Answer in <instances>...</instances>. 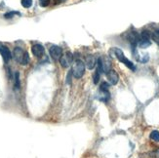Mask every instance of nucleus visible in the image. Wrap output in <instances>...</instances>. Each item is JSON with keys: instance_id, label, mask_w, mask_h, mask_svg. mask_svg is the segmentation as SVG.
<instances>
[{"instance_id": "nucleus-7", "label": "nucleus", "mask_w": 159, "mask_h": 158, "mask_svg": "<svg viewBox=\"0 0 159 158\" xmlns=\"http://www.w3.org/2000/svg\"><path fill=\"white\" fill-rule=\"evenodd\" d=\"M107 75V79H109V81L110 82V84H112V85H116L119 81V76L116 73V71H114L113 69H110L109 72L106 73Z\"/></svg>"}, {"instance_id": "nucleus-4", "label": "nucleus", "mask_w": 159, "mask_h": 158, "mask_svg": "<svg viewBox=\"0 0 159 158\" xmlns=\"http://www.w3.org/2000/svg\"><path fill=\"white\" fill-rule=\"evenodd\" d=\"M72 60H73L72 54L70 53V52H67V53H66L63 56L61 57L60 63H61V66H62L63 68H69L70 65H71Z\"/></svg>"}, {"instance_id": "nucleus-3", "label": "nucleus", "mask_w": 159, "mask_h": 158, "mask_svg": "<svg viewBox=\"0 0 159 158\" xmlns=\"http://www.w3.org/2000/svg\"><path fill=\"white\" fill-rule=\"evenodd\" d=\"M71 71L75 78L77 79L81 78V77L84 75V72H85V63L81 60H76Z\"/></svg>"}, {"instance_id": "nucleus-2", "label": "nucleus", "mask_w": 159, "mask_h": 158, "mask_svg": "<svg viewBox=\"0 0 159 158\" xmlns=\"http://www.w3.org/2000/svg\"><path fill=\"white\" fill-rule=\"evenodd\" d=\"M113 51H114V53H115V57H116V58L119 60L122 63H124V65L126 66L128 68H130L131 70H133V71H135V70H136V66H135V65L131 62L130 60H128L126 57L124 56L123 52L121 51L119 48H114Z\"/></svg>"}, {"instance_id": "nucleus-13", "label": "nucleus", "mask_w": 159, "mask_h": 158, "mask_svg": "<svg viewBox=\"0 0 159 158\" xmlns=\"http://www.w3.org/2000/svg\"><path fill=\"white\" fill-rule=\"evenodd\" d=\"M16 15L20 16V15H21V13H19V12H16V11L8 12V13H6V14L4 15V18H5V19H11V18H13V17H14V16H16Z\"/></svg>"}, {"instance_id": "nucleus-16", "label": "nucleus", "mask_w": 159, "mask_h": 158, "mask_svg": "<svg viewBox=\"0 0 159 158\" xmlns=\"http://www.w3.org/2000/svg\"><path fill=\"white\" fill-rule=\"evenodd\" d=\"M109 84H107L106 82H103L101 84L100 91H101V92H109Z\"/></svg>"}, {"instance_id": "nucleus-19", "label": "nucleus", "mask_w": 159, "mask_h": 158, "mask_svg": "<svg viewBox=\"0 0 159 158\" xmlns=\"http://www.w3.org/2000/svg\"><path fill=\"white\" fill-rule=\"evenodd\" d=\"M100 76H101V74H100L99 72H98V71L95 72V74H94V76H93V79H94V83H95V84H97L98 82H99Z\"/></svg>"}, {"instance_id": "nucleus-15", "label": "nucleus", "mask_w": 159, "mask_h": 158, "mask_svg": "<svg viewBox=\"0 0 159 158\" xmlns=\"http://www.w3.org/2000/svg\"><path fill=\"white\" fill-rule=\"evenodd\" d=\"M150 33L148 30H144V31H141V39H148L150 40Z\"/></svg>"}, {"instance_id": "nucleus-18", "label": "nucleus", "mask_w": 159, "mask_h": 158, "mask_svg": "<svg viewBox=\"0 0 159 158\" xmlns=\"http://www.w3.org/2000/svg\"><path fill=\"white\" fill-rule=\"evenodd\" d=\"M50 4V0H39V5L41 7H47Z\"/></svg>"}, {"instance_id": "nucleus-10", "label": "nucleus", "mask_w": 159, "mask_h": 158, "mask_svg": "<svg viewBox=\"0 0 159 158\" xmlns=\"http://www.w3.org/2000/svg\"><path fill=\"white\" fill-rule=\"evenodd\" d=\"M151 42L150 40L148 39H140V42H139V45H140L141 48H147L148 46H150Z\"/></svg>"}, {"instance_id": "nucleus-5", "label": "nucleus", "mask_w": 159, "mask_h": 158, "mask_svg": "<svg viewBox=\"0 0 159 158\" xmlns=\"http://www.w3.org/2000/svg\"><path fill=\"white\" fill-rule=\"evenodd\" d=\"M49 53H50L51 58L54 59L55 60H60L61 57L63 56V50H62V48H61V47H59V46H56V45L51 46V48L49 50Z\"/></svg>"}, {"instance_id": "nucleus-17", "label": "nucleus", "mask_w": 159, "mask_h": 158, "mask_svg": "<svg viewBox=\"0 0 159 158\" xmlns=\"http://www.w3.org/2000/svg\"><path fill=\"white\" fill-rule=\"evenodd\" d=\"M15 87L17 89L20 88V74L18 71L15 73Z\"/></svg>"}, {"instance_id": "nucleus-20", "label": "nucleus", "mask_w": 159, "mask_h": 158, "mask_svg": "<svg viewBox=\"0 0 159 158\" xmlns=\"http://www.w3.org/2000/svg\"><path fill=\"white\" fill-rule=\"evenodd\" d=\"M56 3H62V2H65L66 0H55Z\"/></svg>"}, {"instance_id": "nucleus-8", "label": "nucleus", "mask_w": 159, "mask_h": 158, "mask_svg": "<svg viewBox=\"0 0 159 158\" xmlns=\"http://www.w3.org/2000/svg\"><path fill=\"white\" fill-rule=\"evenodd\" d=\"M0 54L2 55V58L4 60L5 63H8L12 58V54L10 52V50L8 49V47H6V46L2 45L1 50H0Z\"/></svg>"}, {"instance_id": "nucleus-6", "label": "nucleus", "mask_w": 159, "mask_h": 158, "mask_svg": "<svg viewBox=\"0 0 159 158\" xmlns=\"http://www.w3.org/2000/svg\"><path fill=\"white\" fill-rule=\"evenodd\" d=\"M31 52L37 58H41L44 56V53H45V49L41 44H34L31 47Z\"/></svg>"}, {"instance_id": "nucleus-11", "label": "nucleus", "mask_w": 159, "mask_h": 158, "mask_svg": "<svg viewBox=\"0 0 159 158\" xmlns=\"http://www.w3.org/2000/svg\"><path fill=\"white\" fill-rule=\"evenodd\" d=\"M150 139L152 141H154V142H159V132L156 130L152 131V132L150 133Z\"/></svg>"}, {"instance_id": "nucleus-22", "label": "nucleus", "mask_w": 159, "mask_h": 158, "mask_svg": "<svg viewBox=\"0 0 159 158\" xmlns=\"http://www.w3.org/2000/svg\"><path fill=\"white\" fill-rule=\"evenodd\" d=\"M1 47H2V45H1V44H0V50H1Z\"/></svg>"}, {"instance_id": "nucleus-9", "label": "nucleus", "mask_w": 159, "mask_h": 158, "mask_svg": "<svg viewBox=\"0 0 159 158\" xmlns=\"http://www.w3.org/2000/svg\"><path fill=\"white\" fill-rule=\"evenodd\" d=\"M96 63H97V62H96V59H95L94 56L89 55L86 57L85 65L88 69H93L95 68V66H96Z\"/></svg>"}, {"instance_id": "nucleus-21", "label": "nucleus", "mask_w": 159, "mask_h": 158, "mask_svg": "<svg viewBox=\"0 0 159 158\" xmlns=\"http://www.w3.org/2000/svg\"><path fill=\"white\" fill-rule=\"evenodd\" d=\"M156 155H157V157L159 158V149L157 150V152H156Z\"/></svg>"}, {"instance_id": "nucleus-1", "label": "nucleus", "mask_w": 159, "mask_h": 158, "mask_svg": "<svg viewBox=\"0 0 159 158\" xmlns=\"http://www.w3.org/2000/svg\"><path fill=\"white\" fill-rule=\"evenodd\" d=\"M13 57L16 62L21 63L23 66H26L29 62V55L28 52H25L20 47H16L13 52Z\"/></svg>"}, {"instance_id": "nucleus-14", "label": "nucleus", "mask_w": 159, "mask_h": 158, "mask_svg": "<svg viewBox=\"0 0 159 158\" xmlns=\"http://www.w3.org/2000/svg\"><path fill=\"white\" fill-rule=\"evenodd\" d=\"M23 7L25 8H30L32 5V0H22L21 1Z\"/></svg>"}, {"instance_id": "nucleus-12", "label": "nucleus", "mask_w": 159, "mask_h": 158, "mask_svg": "<svg viewBox=\"0 0 159 158\" xmlns=\"http://www.w3.org/2000/svg\"><path fill=\"white\" fill-rule=\"evenodd\" d=\"M151 38L153 39V41L159 46V30H155V31L152 33Z\"/></svg>"}]
</instances>
